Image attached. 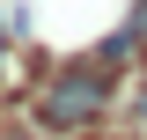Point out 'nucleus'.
<instances>
[{
    "label": "nucleus",
    "instance_id": "1",
    "mask_svg": "<svg viewBox=\"0 0 147 140\" xmlns=\"http://www.w3.org/2000/svg\"><path fill=\"white\" fill-rule=\"evenodd\" d=\"M110 103H118V81H110L103 59H96V67H66V74H52V81L37 88V125H44V133H81V125H96Z\"/></svg>",
    "mask_w": 147,
    "mask_h": 140
},
{
    "label": "nucleus",
    "instance_id": "2",
    "mask_svg": "<svg viewBox=\"0 0 147 140\" xmlns=\"http://www.w3.org/2000/svg\"><path fill=\"white\" fill-rule=\"evenodd\" d=\"M140 52H147V44H140V30H132V22H125L118 37H103V44H96V59H103V67H125V59H140Z\"/></svg>",
    "mask_w": 147,
    "mask_h": 140
},
{
    "label": "nucleus",
    "instance_id": "3",
    "mask_svg": "<svg viewBox=\"0 0 147 140\" xmlns=\"http://www.w3.org/2000/svg\"><path fill=\"white\" fill-rule=\"evenodd\" d=\"M132 30H140V44H147V0H132Z\"/></svg>",
    "mask_w": 147,
    "mask_h": 140
}]
</instances>
